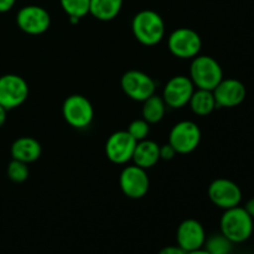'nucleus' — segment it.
Masks as SVG:
<instances>
[{"mask_svg": "<svg viewBox=\"0 0 254 254\" xmlns=\"http://www.w3.org/2000/svg\"><path fill=\"white\" fill-rule=\"evenodd\" d=\"M62 116L71 127L84 129L93 121L94 109L87 97L82 94H72L67 97L62 104Z\"/></svg>", "mask_w": 254, "mask_h": 254, "instance_id": "nucleus-4", "label": "nucleus"}, {"mask_svg": "<svg viewBox=\"0 0 254 254\" xmlns=\"http://www.w3.org/2000/svg\"><path fill=\"white\" fill-rule=\"evenodd\" d=\"M212 92L217 108H235L242 104L247 96L246 86L236 78H223Z\"/></svg>", "mask_w": 254, "mask_h": 254, "instance_id": "nucleus-14", "label": "nucleus"}, {"mask_svg": "<svg viewBox=\"0 0 254 254\" xmlns=\"http://www.w3.org/2000/svg\"><path fill=\"white\" fill-rule=\"evenodd\" d=\"M131 31L141 45L154 46L165 36V22L154 10H141L131 20Z\"/></svg>", "mask_w": 254, "mask_h": 254, "instance_id": "nucleus-2", "label": "nucleus"}, {"mask_svg": "<svg viewBox=\"0 0 254 254\" xmlns=\"http://www.w3.org/2000/svg\"><path fill=\"white\" fill-rule=\"evenodd\" d=\"M123 6V0H91L89 14L101 21L116 19Z\"/></svg>", "mask_w": 254, "mask_h": 254, "instance_id": "nucleus-18", "label": "nucleus"}, {"mask_svg": "<svg viewBox=\"0 0 254 254\" xmlns=\"http://www.w3.org/2000/svg\"><path fill=\"white\" fill-rule=\"evenodd\" d=\"M64 11L69 17H77L82 19L89 14V4L91 0H60Z\"/></svg>", "mask_w": 254, "mask_h": 254, "instance_id": "nucleus-22", "label": "nucleus"}, {"mask_svg": "<svg viewBox=\"0 0 254 254\" xmlns=\"http://www.w3.org/2000/svg\"><path fill=\"white\" fill-rule=\"evenodd\" d=\"M193 91H195V86L190 77L179 74V76L171 77L166 82L163 91V99L166 107H170L173 109H180L189 104Z\"/></svg>", "mask_w": 254, "mask_h": 254, "instance_id": "nucleus-12", "label": "nucleus"}, {"mask_svg": "<svg viewBox=\"0 0 254 254\" xmlns=\"http://www.w3.org/2000/svg\"><path fill=\"white\" fill-rule=\"evenodd\" d=\"M11 156L15 160L22 163H34L41 156V144L31 136H21L17 138L11 145Z\"/></svg>", "mask_w": 254, "mask_h": 254, "instance_id": "nucleus-17", "label": "nucleus"}, {"mask_svg": "<svg viewBox=\"0 0 254 254\" xmlns=\"http://www.w3.org/2000/svg\"><path fill=\"white\" fill-rule=\"evenodd\" d=\"M158 254H186V252L179 246H166L161 248Z\"/></svg>", "mask_w": 254, "mask_h": 254, "instance_id": "nucleus-26", "label": "nucleus"}, {"mask_svg": "<svg viewBox=\"0 0 254 254\" xmlns=\"http://www.w3.org/2000/svg\"><path fill=\"white\" fill-rule=\"evenodd\" d=\"M176 241L179 247L186 253L203 248L206 241V231L201 222L193 218H188L179 225L176 231Z\"/></svg>", "mask_w": 254, "mask_h": 254, "instance_id": "nucleus-15", "label": "nucleus"}, {"mask_svg": "<svg viewBox=\"0 0 254 254\" xmlns=\"http://www.w3.org/2000/svg\"><path fill=\"white\" fill-rule=\"evenodd\" d=\"M119 186L127 197L138 200L148 193L150 181L145 169L130 165L122 170L119 175Z\"/></svg>", "mask_w": 254, "mask_h": 254, "instance_id": "nucleus-10", "label": "nucleus"}, {"mask_svg": "<svg viewBox=\"0 0 254 254\" xmlns=\"http://www.w3.org/2000/svg\"><path fill=\"white\" fill-rule=\"evenodd\" d=\"M190 108L196 116L200 117H206L208 114L212 113L215 111L216 107V101L215 97H213L212 91H207V89H200L197 88L196 91H193L192 96H191L190 101Z\"/></svg>", "mask_w": 254, "mask_h": 254, "instance_id": "nucleus-19", "label": "nucleus"}, {"mask_svg": "<svg viewBox=\"0 0 254 254\" xmlns=\"http://www.w3.org/2000/svg\"><path fill=\"white\" fill-rule=\"evenodd\" d=\"M220 230L223 236L233 245L245 243L252 237L254 231V220L245 207H236L225 210L220 220Z\"/></svg>", "mask_w": 254, "mask_h": 254, "instance_id": "nucleus-1", "label": "nucleus"}, {"mask_svg": "<svg viewBox=\"0 0 254 254\" xmlns=\"http://www.w3.org/2000/svg\"><path fill=\"white\" fill-rule=\"evenodd\" d=\"M16 24L21 31L29 35H41L49 30L51 16L42 6L27 5L21 7L16 15Z\"/></svg>", "mask_w": 254, "mask_h": 254, "instance_id": "nucleus-11", "label": "nucleus"}, {"mask_svg": "<svg viewBox=\"0 0 254 254\" xmlns=\"http://www.w3.org/2000/svg\"><path fill=\"white\" fill-rule=\"evenodd\" d=\"M208 197L211 202L222 210L240 206L242 201V190L235 181L220 178L213 180L208 186Z\"/></svg>", "mask_w": 254, "mask_h": 254, "instance_id": "nucleus-9", "label": "nucleus"}, {"mask_svg": "<svg viewBox=\"0 0 254 254\" xmlns=\"http://www.w3.org/2000/svg\"><path fill=\"white\" fill-rule=\"evenodd\" d=\"M121 87L130 99L144 102L155 94V81L148 73L139 69H129L122 76Z\"/></svg>", "mask_w": 254, "mask_h": 254, "instance_id": "nucleus-6", "label": "nucleus"}, {"mask_svg": "<svg viewBox=\"0 0 254 254\" xmlns=\"http://www.w3.org/2000/svg\"><path fill=\"white\" fill-rule=\"evenodd\" d=\"M190 79L196 88L213 91L223 79L222 67L213 57L197 55L191 62Z\"/></svg>", "mask_w": 254, "mask_h": 254, "instance_id": "nucleus-3", "label": "nucleus"}, {"mask_svg": "<svg viewBox=\"0 0 254 254\" xmlns=\"http://www.w3.org/2000/svg\"><path fill=\"white\" fill-rule=\"evenodd\" d=\"M201 141V130L196 123L183 121L176 123L169 134V144L175 149L176 154H190Z\"/></svg>", "mask_w": 254, "mask_h": 254, "instance_id": "nucleus-8", "label": "nucleus"}, {"mask_svg": "<svg viewBox=\"0 0 254 254\" xmlns=\"http://www.w3.org/2000/svg\"><path fill=\"white\" fill-rule=\"evenodd\" d=\"M201 46L200 35L190 27H179L168 37L169 50L178 59H193L200 54Z\"/></svg>", "mask_w": 254, "mask_h": 254, "instance_id": "nucleus-5", "label": "nucleus"}, {"mask_svg": "<svg viewBox=\"0 0 254 254\" xmlns=\"http://www.w3.org/2000/svg\"><path fill=\"white\" fill-rule=\"evenodd\" d=\"M166 112V104L164 102L163 97L153 94L148 99L143 102V108H141V116L144 121L149 124L159 123L164 118Z\"/></svg>", "mask_w": 254, "mask_h": 254, "instance_id": "nucleus-20", "label": "nucleus"}, {"mask_svg": "<svg viewBox=\"0 0 254 254\" xmlns=\"http://www.w3.org/2000/svg\"><path fill=\"white\" fill-rule=\"evenodd\" d=\"M232 248L233 243L221 232L206 237L203 245V250L210 254H227L232 252Z\"/></svg>", "mask_w": 254, "mask_h": 254, "instance_id": "nucleus-21", "label": "nucleus"}, {"mask_svg": "<svg viewBox=\"0 0 254 254\" xmlns=\"http://www.w3.org/2000/svg\"><path fill=\"white\" fill-rule=\"evenodd\" d=\"M131 160L134 161V165L140 166L145 170L153 168L160 160V145L149 139L138 141Z\"/></svg>", "mask_w": 254, "mask_h": 254, "instance_id": "nucleus-16", "label": "nucleus"}, {"mask_svg": "<svg viewBox=\"0 0 254 254\" xmlns=\"http://www.w3.org/2000/svg\"><path fill=\"white\" fill-rule=\"evenodd\" d=\"M227 254H233V253H232V252H231V253H227Z\"/></svg>", "mask_w": 254, "mask_h": 254, "instance_id": "nucleus-31", "label": "nucleus"}, {"mask_svg": "<svg viewBox=\"0 0 254 254\" xmlns=\"http://www.w3.org/2000/svg\"><path fill=\"white\" fill-rule=\"evenodd\" d=\"M29 97V84L17 74H4L0 77V106L5 109L17 108Z\"/></svg>", "mask_w": 254, "mask_h": 254, "instance_id": "nucleus-7", "label": "nucleus"}, {"mask_svg": "<svg viewBox=\"0 0 254 254\" xmlns=\"http://www.w3.org/2000/svg\"><path fill=\"white\" fill-rule=\"evenodd\" d=\"M138 141L127 130H118L112 134L106 143V155L112 163L126 164L131 160Z\"/></svg>", "mask_w": 254, "mask_h": 254, "instance_id": "nucleus-13", "label": "nucleus"}, {"mask_svg": "<svg viewBox=\"0 0 254 254\" xmlns=\"http://www.w3.org/2000/svg\"><path fill=\"white\" fill-rule=\"evenodd\" d=\"M128 131L136 141L148 139L149 133H150V124L144 119H135L131 122L128 127Z\"/></svg>", "mask_w": 254, "mask_h": 254, "instance_id": "nucleus-24", "label": "nucleus"}, {"mask_svg": "<svg viewBox=\"0 0 254 254\" xmlns=\"http://www.w3.org/2000/svg\"><path fill=\"white\" fill-rule=\"evenodd\" d=\"M6 112L7 109H5L4 107L0 106V128H1L5 124V122H6Z\"/></svg>", "mask_w": 254, "mask_h": 254, "instance_id": "nucleus-29", "label": "nucleus"}, {"mask_svg": "<svg viewBox=\"0 0 254 254\" xmlns=\"http://www.w3.org/2000/svg\"><path fill=\"white\" fill-rule=\"evenodd\" d=\"M16 0H0V12H6L11 10Z\"/></svg>", "mask_w": 254, "mask_h": 254, "instance_id": "nucleus-27", "label": "nucleus"}, {"mask_svg": "<svg viewBox=\"0 0 254 254\" xmlns=\"http://www.w3.org/2000/svg\"><path fill=\"white\" fill-rule=\"evenodd\" d=\"M186 254H210L208 252H206L203 248H201V250H196V251H192V252H188Z\"/></svg>", "mask_w": 254, "mask_h": 254, "instance_id": "nucleus-30", "label": "nucleus"}, {"mask_svg": "<svg viewBox=\"0 0 254 254\" xmlns=\"http://www.w3.org/2000/svg\"><path fill=\"white\" fill-rule=\"evenodd\" d=\"M175 155V149H174L169 143L160 146V159H163V160H171V159H174Z\"/></svg>", "mask_w": 254, "mask_h": 254, "instance_id": "nucleus-25", "label": "nucleus"}, {"mask_svg": "<svg viewBox=\"0 0 254 254\" xmlns=\"http://www.w3.org/2000/svg\"><path fill=\"white\" fill-rule=\"evenodd\" d=\"M245 208H246V211H247V212L250 213L251 217H252L253 220H254V197H252V198H251V200L247 201V203H246Z\"/></svg>", "mask_w": 254, "mask_h": 254, "instance_id": "nucleus-28", "label": "nucleus"}, {"mask_svg": "<svg viewBox=\"0 0 254 254\" xmlns=\"http://www.w3.org/2000/svg\"><path fill=\"white\" fill-rule=\"evenodd\" d=\"M7 178L12 181V183H24L29 178V166L26 163H22V161L15 160L12 159L11 161L7 165Z\"/></svg>", "mask_w": 254, "mask_h": 254, "instance_id": "nucleus-23", "label": "nucleus"}]
</instances>
